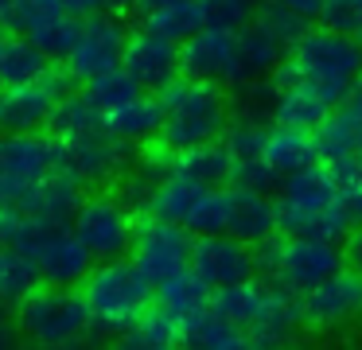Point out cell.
Returning <instances> with one entry per match:
<instances>
[{
    "instance_id": "obj_5",
    "label": "cell",
    "mask_w": 362,
    "mask_h": 350,
    "mask_svg": "<svg viewBox=\"0 0 362 350\" xmlns=\"http://www.w3.org/2000/svg\"><path fill=\"white\" fill-rule=\"evenodd\" d=\"M257 249V269L273 284L288 288V292L304 296L327 276H335L346 264L343 241L312 238V233H276V238L261 241Z\"/></svg>"
},
{
    "instance_id": "obj_36",
    "label": "cell",
    "mask_w": 362,
    "mask_h": 350,
    "mask_svg": "<svg viewBox=\"0 0 362 350\" xmlns=\"http://www.w3.org/2000/svg\"><path fill=\"white\" fill-rule=\"evenodd\" d=\"M82 93H86V101L94 109H102L105 117L113 113V109H121L125 101H133V98H141L144 93V86L136 82L133 74H129L125 66H113V70H105V74H94L90 82H82Z\"/></svg>"
},
{
    "instance_id": "obj_30",
    "label": "cell",
    "mask_w": 362,
    "mask_h": 350,
    "mask_svg": "<svg viewBox=\"0 0 362 350\" xmlns=\"http://www.w3.org/2000/svg\"><path fill=\"white\" fill-rule=\"evenodd\" d=\"M238 47H242L245 82H250V78H269V74H273V70L284 62V54H288V47H284L261 20H253L250 28L238 31Z\"/></svg>"
},
{
    "instance_id": "obj_11",
    "label": "cell",
    "mask_w": 362,
    "mask_h": 350,
    "mask_svg": "<svg viewBox=\"0 0 362 350\" xmlns=\"http://www.w3.org/2000/svg\"><path fill=\"white\" fill-rule=\"evenodd\" d=\"M0 28L28 35L55 62H63L66 54H71L74 39H78L82 16H74L71 8H66V0H12L4 20H0Z\"/></svg>"
},
{
    "instance_id": "obj_31",
    "label": "cell",
    "mask_w": 362,
    "mask_h": 350,
    "mask_svg": "<svg viewBox=\"0 0 362 350\" xmlns=\"http://www.w3.org/2000/svg\"><path fill=\"white\" fill-rule=\"evenodd\" d=\"M141 28L156 31V35L172 39V43H187L195 31L206 28V12L203 0H175V4L152 8V12L141 16Z\"/></svg>"
},
{
    "instance_id": "obj_7",
    "label": "cell",
    "mask_w": 362,
    "mask_h": 350,
    "mask_svg": "<svg viewBox=\"0 0 362 350\" xmlns=\"http://www.w3.org/2000/svg\"><path fill=\"white\" fill-rule=\"evenodd\" d=\"M136 222H141V214L121 199V191L90 187L71 226L98 261H117V257H129V249H133Z\"/></svg>"
},
{
    "instance_id": "obj_15",
    "label": "cell",
    "mask_w": 362,
    "mask_h": 350,
    "mask_svg": "<svg viewBox=\"0 0 362 350\" xmlns=\"http://www.w3.org/2000/svg\"><path fill=\"white\" fill-rule=\"evenodd\" d=\"M180 62H183V74L214 82L222 90H234V86L245 82L238 31H222V28L195 31L187 43H180Z\"/></svg>"
},
{
    "instance_id": "obj_34",
    "label": "cell",
    "mask_w": 362,
    "mask_h": 350,
    "mask_svg": "<svg viewBox=\"0 0 362 350\" xmlns=\"http://www.w3.org/2000/svg\"><path fill=\"white\" fill-rule=\"evenodd\" d=\"M203 194H206V187H199V183H191V179H183V175H175V171H172V175H164L156 183V191H152L148 214L187 226V218L195 214V206H199Z\"/></svg>"
},
{
    "instance_id": "obj_3",
    "label": "cell",
    "mask_w": 362,
    "mask_h": 350,
    "mask_svg": "<svg viewBox=\"0 0 362 350\" xmlns=\"http://www.w3.org/2000/svg\"><path fill=\"white\" fill-rule=\"evenodd\" d=\"M164 101V129H160V144L168 152H183V148L206 144V140H222L230 124V98L222 86L203 82V78L180 74L160 90Z\"/></svg>"
},
{
    "instance_id": "obj_45",
    "label": "cell",
    "mask_w": 362,
    "mask_h": 350,
    "mask_svg": "<svg viewBox=\"0 0 362 350\" xmlns=\"http://www.w3.org/2000/svg\"><path fill=\"white\" fill-rule=\"evenodd\" d=\"M129 0H66V8H71L74 16H102V12H117V8H125Z\"/></svg>"
},
{
    "instance_id": "obj_37",
    "label": "cell",
    "mask_w": 362,
    "mask_h": 350,
    "mask_svg": "<svg viewBox=\"0 0 362 350\" xmlns=\"http://www.w3.org/2000/svg\"><path fill=\"white\" fill-rule=\"evenodd\" d=\"M98 124H105V113L102 109H94L86 101V93H66L63 101L55 105V113H51V121H47V132L55 140H71V136H78V132H90V129H98Z\"/></svg>"
},
{
    "instance_id": "obj_21",
    "label": "cell",
    "mask_w": 362,
    "mask_h": 350,
    "mask_svg": "<svg viewBox=\"0 0 362 350\" xmlns=\"http://www.w3.org/2000/svg\"><path fill=\"white\" fill-rule=\"evenodd\" d=\"M234 187V202H230V230L234 238L250 241V245H261V241L276 238L281 233V214H276V194H261L250 191V187Z\"/></svg>"
},
{
    "instance_id": "obj_16",
    "label": "cell",
    "mask_w": 362,
    "mask_h": 350,
    "mask_svg": "<svg viewBox=\"0 0 362 350\" xmlns=\"http://www.w3.org/2000/svg\"><path fill=\"white\" fill-rule=\"evenodd\" d=\"M304 308V331H331L362 315V269H343L300 296Z\"/></svg>"
},
{
    "instance_id": "obj_33",
    "label": "cell",
    "mask_w": 362,
    "mask_h": 350,
    "mask_svg": "<svg viewBox=\"0 0 362 350\" xmlns=\"http://www.w3.org/2000/svg\"><path fill=\"white\" fill-rule=\"evenodd\" d=\"M183 346L195 350H230V346H250V331L230 319H222L218 311H199L195 319L183 323Z\"/></svg>"
},
{
    "instance_id": "obj_46",
    "label": "cell",
    "mask_w": 362,
    "mask_h": 350,
    "mask_svg": "<svg viewBox=\"0 0 362 350\" xmlns=\"http://www.w3.org/2000/svg\"><path fill=\"white\" fill-rule=\"evenodd\" d=\"M343 257L351 269H362V222H354L351 233L343 238Z\"/></svg>"
},
{
    "instance_id": "obj_29",
    "label": "cell",
    "mask_w": 362,
    "mask_h": 350,
    "mask_svg": "<svg viewBox=\"0 0 362 350\" xmlns=\"http://www.w3.org/2000/svg\"><path fill=\"white\" fill-rule=\"evenodd\" d=\"M211 292H214V288L206 284V280L199 276L195 269H183L180 276L164 280V284L156 288V303L183 327L187 319H195L199 311L211 308Z\"/></svg>"
},
{
    "instance_id": "obj_24",
    "label": "cell",
    "mask_w": 362,
    "mask_h": 350,
    "mask_svg": "<svg viewBox=\"0 0 362 350\" xmlns=\"http://www.w3.org/2000/svg\"><path fill=\"white\" fill-rule=\"evenodd\" d=\"M265 160L288 179V175H296V171H308V168H315V163H323V156H320L315 132L292 129V124H269Z\"/></svg>"
},
{
    "instance_id": "obj_4",
    "label": "cell",
    "mask_w": 362,
    "mask_h": 350,
    "mask_svg": "<svg viewBox=\"0 0 362 350\" xmlns=\"http://www.w3.org/2000/svg\"><path fill=\"white\" fill-rule=\"evenodd\" d=\"M78 288L90 303L98 334H105V339H121L156 303V284L136 269L133 257L98 261Z\"/></svg>"
},
{
    "instance_id": "obj_18",
    "label": "cell",
    "mask_w": 362,
    "mask_h": 350,
    "mask_svg": "<svg viewBox=\"0 0 362 350\" xmlns=\"http://www.w3.org/2000/svg\"><path fill=\"white\" fill-rule=\"evenodd\" d=\"M86 191L90 187L82 183L71 168L59 163L51 175H43L40 183L20 191L12 202L40 226H71L74 214H78V206H82V199H86Z\"/></svg>"
},
{
    "instance_id": "obj_1",
    "label": "cell",
    "mask_w": 362,
    "mask_h": 350,
    "mask_svg": "<svg viewBox=\"0 0 362 350\" xmlns=\"http://www.w3.org/2000/svg\"><path fill=\"white\" fill-rule=\"evenodd\" d=\"M273 82H304L331 109L343 105L362 86V35H343L312 23L273 70Z\"/></svg>"
},
{
    "instance_id": "obj_19",
    "label": "cell",
    "mask_w": 362,
    "mask_h": 350,
    "mask_svg": "<svg viewBox=\"0 0 362 350\" xmlns=\"http://www.w3.org/2000/svg\"><path fill=\"white\" fill-rule=\"evenodd\" d=\"M121 66H125L129 74L144 86V90L160 93L168 82H172V78L183 74L180 43H172V39L156 35V31H148V28H136V31H129V43H125V59H121Z\"/></svg>"
},
{
    "instance_id": "obj_10",
    "label": "cell",
    "mask_w": 362,
    "mask_h": 350,
    "mask_svg": "<svg viewBox=\"0 0 362 350\" xmlns=\"http://www.w3.org/2000/svg\"><path fill=\"white\" fill-rule=\"evenodd\" d=\"M74 78L66 66H51L35 82L0 86V132H40L47 129L55 105L71 93Z\"/></svg>"
},
{
    "instance_id": "obj_48",
    "label": "cell",
    "mask_w": 362,
    "mask_h": 350,
    "mask_svg": "<svg viewBox=\"0 0 362 350\" xmlns=\"http://www.w3.org/2000/svg\"><path fill=\"white\" fill-rule=\"evenodd\" d=\"M133 8H141V12H152V8H164V4H175V0H129Z\"/></svg>"
},
{
    "instance_id": "obj_22",
    "label": "cell",
    "mask_w": 362,
    "mask_h": 350,
    "mask_svg": "<svg viewBox=\"0 0 362 350\" xmlns=\"http://www.w3.org/2000/svg\"><path fill=\"white\" fill-rule=\"evenodd\" d=\"M315 140H320V156L323 163L346 160L362 148V86L327 113V121L315 129Z\"/></svg>"
},
{
    "instance_id": "obj_27",
    "label": "cell",
    "mask_w": 362,
    "mask_h": 350,
    "mask_svg": "<svg viewBox=\"0 0 362 350\" xmlns=\"http://www.w3.org/2000/svg\"><path fill=\"white\" fill-rule=\"evenodd\" d=\"M331 105L304 82H276V101H273V124H292V129L315 132L327 121Z\"/></svg>"
},
{
    "instance_id": "obj_43",
    "label": "cell",
    "mask_w": 362,
    "mask_h": 350,
    "mask_svg": "<svg viewBox=\"0 0 362 350\" xmlns=\"http://www.w3.org/2000/svg\"><path fill=\"white\" fill-rule=\"evenodd\" d=\"M234 183L238 187H250V191H261V194H276V191H281V183H284V175L265 160V156H261V160L234 163Z\"/></svg>"
},
{
    "instance_id": "obj_26",
    "label": "cell",
    "mask_w": 362,
    "mask_h": 350,
    "mask_svg": "<svg viewBox=\"0 0 362 350\" xmlns=\"http://www.w3.org/2000/svg\"><path fill=\"white\" fill-rule=\"evenodd\" d=\"M55 66L47 51L40 43H32L20 31L0 28V86H20V82H35Z\"/></svg>"
},
{
    "instance_id": "obj_42",
    "label": "cell",
    "mask_w": 362,
    "mask_h": 350,
    "mask_svg": "<svg viewBox=\"0 0 362 350\" xmlns=\"http://www.w3.org/2000/svg\"><path fill=\"white\" fill-rule=\"evenodd\" d=\"M257 20L265 23L269 31H273L276 39H281L284 47H292L300 35H304L308 28H312L315 20H308V16H300V12H292V8H281V4H265L261 0V12H257Z\"/></svg>"
},
{
    "instance_id": "obj_13",
    "label": "cell",
    "mask_w": 362,
    "mask_h": 350,
    "mask_svg": "<svg viewBox=\"0 0 362 350\" xmlns=\"http://www.w3.org/2000/svg\"><path fill=\"white\" fill-rule=\"evenodd\" d=\"M63 163V148L47 129L40 132H0V187L16 199L32 183Z\"/></svg>"
},
{
    "instance_id": "obj_32",
    "label": "cell",
    "mask_w": 362,
    "mask_h": 350,
    "mask_svg": "<svg viewBox=\"0 0 362 350\" xmlns=\"http://www.w3.org/2000/svg\"><path fill=\"white\" fill-rule=\"evenodd\" d=\"M269 296V280H242V284H230V288H214L211 292V311H218L222 319L245 327L250 331L253 319L261 315V303Z\"/></svg>"
},
{
    "instance_id": "obj_6",
    "label": "cell",
    "mask_w": 362,
    "mask_h": 350,
    "mask_svg": "<svg viewBox=\"0 0 362 350\" xmlns=\"http://www.w3.org/2000/svg\"><path fill=\"white\" fill-rule=\"evenodd\" d=\"M16 327L28 342H40V346H78V342H90L98 334L82 288L59 284L35 288L16 308Z\"/></svg>"
},
{
    "instance_id": "obj_8",
    "label": "cell",
    "mask_w": 362,
    "mask_h": 350,
    "mask_svg": "<svg viewBox=\"0 0 362 350\" xmlns=\"http://www.w3.org/2000/svg\"><path fill=\"white\" fill-rule=\"evenodd\" d=\"M59 148H63V168H71L86 187H117L136 168V144L121 140L110 124L59 140Z\"/></svg>"
},
{
    "instance_id": "obj_28",
    "label": "cell",
    "mask_w": 362,
    "mask_h": 350,
    "mask_svg": "<svg viewBox=\"0 0 362 350\" xmlns=\"http://www.w3.org/2000/svg\"><path fill=\"white\" fill-rule=\"evenodd\" d=\"M40 284H43L40 264H35V257L28 249L0 245V308L16 311Z\"/></svg>"
},
{
    "instance_id": "obj_47",
    "label": "cell",
    "mask_w": 362,
    "mask_h": 350,
    "mask_svg": "<svg viewBox=\"0 0 362 350\" xmlns=\"http://www.w3.org/2000/svg\"><path fill=\"white\" fill-rule=\"evenodd\" d=\"M265 4H281V8H292V12L315 20V16H320V8H323V0H265Z\"/></svg>"
},
{
    "instance_id": "obj_14",
    "label": "cell",
    "mask_w": 362,
    "mask_h": 350,
    "mask_svg": "<svg viewBox=\"0 0 362 350\" xmlns=\"http://www.w3.org/2000/svg\"><path fill=\"white\" fill-rule=\"evenodd\" d=\"M125 43H129V28L113 12L82 16L78 39H74L71 54L63 59V66H66V74H71L74 82H90L94 74H105V70L121 66Z\"/></svg>"
},
{
    "instance_id": "obj_2",
    "label": "cell",
    "mask_w": 362,
    "mask_h": 350,
    "mask_svg": "<svg viewBox=\"0 0 362 350\" xmlns=\"http://www.w3.org/2000/svg\"><path fill=\"white\" fill-rule=\"evenodd\" d=\"M276 214H281V233H312L327 241H343L354 226L331 163H315L284 179L276 191Z\"/></svg>"
},
{
    "instance_id": "obj_9",
    "label": "cell",
    "mask_w": 362,
    "mask_h": 350,
    "mask_svg": "<svg viewBox=\"0 0 362 350\" xmlns=\"http://www.w3.org/2000/svg\"><path fill=\"white\" fill-rule=\"evenodd\" d=\"M191 253H195V233L183 222H168V218H156V214H144L136 222V238L129 257L156 288L164 280L180 276L183 269H191Z\"/></svg>"
},
{
    "instance_id": "obj_40",
    "label": "cell",
    "mask_w": 362,
    "mask_h": 350,
    "mask_svg": "<svg viewBox=\"0 0 362 350\" xmlns=\"http://www.w3.org/2000/svg\"><path fill=\"white\" fill-rule=\"evenodd\" d=\"M265 140H269V124L253 121V117H230L226 132H222V144L230 148L234 163L261 160V156H265Z\"/></svg>"
},
{
    "instance_id": "obj_35",
    "label": "cell",
    "mask_w": 362,
    "mask_h": 350,
    "mask_svg": "<svg viewBox=\"0 0 362 350\" xmlns=\"http://www.w3.org/2000/svg\"><path fill=\"white\" fill-rule=\"evenodd\" d=\"M121 346H136V350H168V346H183V327L168 315L160 303H152L125 334H121Z\"/></svg>"
},
{
    "instance_id": "obj_44",
    "label": "cell",
    "mask_w": 362,
    "mask_h": 350,
    "mask_svg": "<svg viewBox=\"0 0 362 350\" xmlns=\"http://www.w3.org/2000/svg\"><path fill=\"white\" fill-rule=\"evenodd\" d=\"M315 23L343 35H362V0H323Z\"/></svg>"
},
{
    "instance_id": "obj_39",
    "label": "cell",
    "mask_w": 362,
    "mask_h": 350,
    "mask_svg": "<svg viewBox=\"0 0 362 350\" xmlns=\"http://www.w3.org/2000/svg\"><path fill=\"white\" fill-rule=\"evenodd\" d=\"M273 101H276V82L269 78H250V82L230 90V109L234 117H253V121H273Z\"/></svg>"
},
{
    "instance_id": "obj_17",
    "label": "cell",
    "mask_w": 362,
    "mask_h": 350,
    "mask_svg": "<svg viewBox=\"0 0 362 350\" xmlns=\"http://www.w3.org/2000/svg\"><path fill=\"white\" fill-rule=\"evenodd\" d=\"M191 269L206 280L211 288H230L242 280L257 276V249L250 241L234 238V233H199L195 253H191Z\"/></svg>"
},
{
    "instance_id": "obj_23",
    "label": "cell",
    "mask_w": 362,
    "mask_h": 350,
    "mask_svg": "<svg viewBox=\"0 0 362 350\" xmlns=\"http://www.w3.org/2000/svg\"><path fill=\"white\" fill-rule=\"evenodd\" d=\"M105 124H110L121 140H129V144L148 148L160 140V129H164V101H160V93L144 90L141 98H133L121 109H113V113L105 117Z\"/></svg>"
},
{
    "instance_id": "obj_38",
    "label": "cell",
    "mask_w": 362,
    "mask_h": 350,
    "mask_svg": "<svg viewBox=\"0 0 362 350\" xmlns=\"http://www.w3.org/2000/svg\"><path fill=\"white\" fill-rule=\"evenodd\" d=\"M230 202H234V187H206V194L199 199L195 214L187 218V230L195 233H226L230 230Z\"/></svg>"
},
{
    "instance_id": "obj_25",
    "label": "cell",
    "mask_w": 362,
    "mask_h": 350,
    "mask_svg": "<svg viewBox=\"0 0 362 350\" xmlns=\"http://www.w3.org/2000/svg\"><path fill=\"white\" fill-rule=\"evenodd\" d=\"M172 171L199 187H226V183H234V156H230V148L222 140H206V144L175 152Z\"/></svg>"
},
{
    "instance_id": "obj_20",
    "label": "cell",
    "mask_w": 362,
    "mask_h": 350,
    "mask_svg": "<svg viewBox=\"0 0 362 350\" xmlns=\"http://www.w3.org/2000/svg\"><path fill=\"white\" fill-rule=\"evenodd\" d=\"M300 327H304L300 296L269 280V296H265V303H261V315L253 319V327H250V346H288L300 334Z\"/></svg>"
},
{
    "instance_id": "obj_50",
    "label": "cell",
    "mask_w": 362,
    "mask_h": 350,
    "mask_svg": "<svg viewBox=\"0 0 362 350\" xmlns=\"http://www.w3.org/2000/svg\"><path fill=\"white\" fill-rule=\"evenodd\" d=\"M8 4H12V0H0V20H4V12H8Z\"/></svg>"
},
{
    "instance_id": "obj_49",
    "label": "cell",
    "mask_w": 362,
    "mask_h": 350,
    "mask_svg": "<svg viewBox=\"0 0 362 350\" xmlns=\"http://www.w3.org/2000/svg\"><path fill=\"white\" fill-rule=\"evenodd\" d=\"M8 202H12V199H8V191H4V187H0V214H4V210H8Z\"/></svg>"
},
{
    "instance_id": "obj_41",
    "label": "cell",
    "mask_w": 362,
    "mask_h": 350,
    "mask_svg": "<svg viewBox=\"0 0 362 350\" xmlns=\"http://www.w3.org/2000/svg\"><path fill=\"white\" fill-rule=\"evenodd\" d=\"M203 12H206V28L242 31L257 20L261 0H203Z\"/></svg>"
},
{
    "instance_id": "obj_12",
    "label": "cell",
    "mask_w": 362,
    "mask_h": 350,
    "mask_svg": "<svg viewBox=\"0 0 362 350\" xmlns=\"http://www.w3.org/2000/svg\"><path fill=\"white\" fill-rule=\"evenodd\" d=\"M24 249L40 264L43 284H59V288H78L90 276V269L98 264V257L74 233V226H40L35 222Z\"/></svg>"
}]
</instances>
